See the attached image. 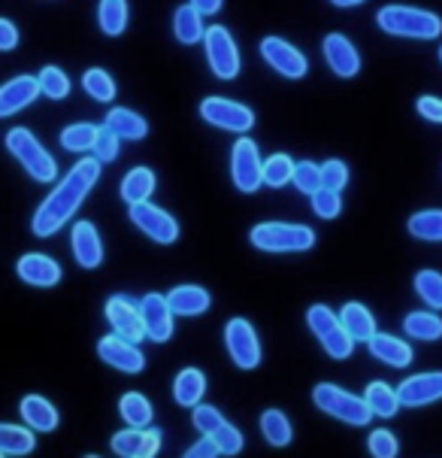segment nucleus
I'll list each match as a JSON object with an SVG mask.
<instances>
[{
    "label": "nucleus",
    "instance_id": "obj_1",
    "mask_svg": "<svg viewBox=\"0 0 442 458\" xmlns=\"http://www.w3.org/2000/svg\"><path fill=\"white\" fill-rule=\"evenodd\" d=\"M100 167H104V161H97L95 155H91V158H79L70 167V174L52 189V195L37 207L34 219H30V228H34L37 237L58 234V231L73 219L76 209L82 207V200L88 198V191L95 189V182L100 180Z\"/></svg>",
    "mask_w": 442,
    "mask_h": 458
},
{
    "label": "nucleus",
    "instance_id": "obj_2",
    "mask_svg": "<svg viewBox=\"0 0 442 458\" xmlns=\"http://www.w3.org/2000/svg\"><path fill=\"white\" fill-rule=\"evenodd\" d=\"M376 25L391 37H409V40H437L442 34V19L437 13L418 10V6L388 4L376 13Z\"/></svg>",
    "mask_w": 442,
    "mask_h": 458
},
{
    "label": "nucleus",
    "instance_id": "obj_3",
    "mask_svg": "<svg viewBox=\"0 0 442 458\" xmlns=\"http://www.w3.org/2000/svg\"><path fill=\"white\" fill-rule=\"evenodd\" d=\"M249 243L261 252L288 255V252H309L315 246V231L309 225L294 222H261L249 231Z\"/></svg>",
    "mask_w": 442,
    "mask_h": 458
},
{
    "label": "nucleus",
    "instance_id": "obj_4",
    "mask_svg": "<svg viewBox=\"0 0 442 458\" xmlns=\"http://www.w3.org/2000/svg\"><path fill=\"white\" fill-rule=\"evenodd\" d=\"M4 143H6V152L25 167V174L34 182H55L58 180V161L46 152V146L30 134L28 128H13Z\"/></svg>",
    "mask_w": 442,
    "mask_h": 458
},
{
    "label": "nucleus",
    "instance_id": "obj_5",
    "mask_svg": "<svg viewBox=\"0 0 442 458\" xmlns=\"http://www.w3.org/2000/svg\"><path fill=\"white\" fill-rule=\"evenodd\" d=\"M313 401L321 413L339 419L346 425H354V428L358 425H370V419H373V410H370L367 398H358V394L339 389L333 383H318L313 389Z\"/></svg>",
    "mask_w": 442,
    "mask_h": 458
},
{
    "label": "nucleus",
    "instance_id": "obj_6",
    "mask_svg": "<svg viewBox=\"0 0 442 458\" xmlns=\"http://www.w3.org/2000/svg\"><path fill=\"white\" fill-rule=\"evenodd\" d=\"M306 325L313 328L315 340L324 346V352L337 361H346L354 352V337L346 331V325L339 322V316L333 313L328 304H313L306 310Z\"/></svg>",
    "mask_w": 442,
    "mask_h": 458
},
{
    "label": "nucleus",
    "instance_id": "obj_7",
    "mask_svg": "<svg viewBox=\"0 0 442 458\" xmlns=\"http://www.w3.org/2000/svg\"><path fill=\"white\" fill-rule=\"evenodd\" d=\"M204 49H206V61H209V70H213L219 80L230 82L239 76L243 70V61H239V49H237V40L224 25H213L206 28L204 34Z\"/></svg>",
    "mask_w": 442,
    "mask_h": 458
},
{
    "label": "nucleus",
    "instance_id": "obj_8",
    "mask_svg": "<svg viewBox=\"0 0 442 458\" xmlns=\"http://www.w3.org/2000/svg\"><path fill=\"white\" fill-rule=\"evenodd\" d=\"M128 219L137 231H143L146 237L161 246H173L176 240H179V222H176L167 209H161L158 204H149V200L130 204Z\"/></svg>",
    "mask_w": 442,
    "mask_h": 458
},
{
    "label": "nucleus",
    "instance_id": "obj_9",
    "mask_svg": "<svg viewBox=\"0 0 442 458\" xmlns=\"http://www.w3.org/2000/svg\"><path fill=\"white\" fill-rule=\"evenodd\" d=\"M224 349H228L230 361L239 370H254L263 359L258 331H254V325L249 319H239V316H234V319L224 325Z\"/></svg>",
    "mask_w": 442,
    "mask_h": 458
},
{
    "label": "nucleus",
    "instance_id": "obj_10",
    "mask_svg": "<svg viewBox=\"0 0 442 458\" xmlns=\"http://www.w3.org/2000/svg\"><path fill=\"white\" fill-rule=\"evenodd\" d=\"M200 119L213 128L230 131V134H249L254 128V113L249 106L237 104L230 98H204L200 100Z\"/></svg>",
    "mask_w": 442,
    "mask_h": 458
},
{
    "label": "nucleus",
    "instance_id": "obj_11",
    "mask_svg": "<svg viewBox=\"0 0 442 458\" xmlns=\"http://www.w3.org/2000/svg\"><path fill=\"white\" fill-rule=\"evenodd\" d=\"M230 180L243 195H254L263 185V161L252 137H239L230 149Z\"/></svg>",
    "mask_w": 442,
    "mask_h": 458
},
{
    "label": "nucleus",
    "instance_id": "obj_12",
    "mask_svg": "<svg viewBox=\"0 0 442 458\" xmlns=\"http://www.w3.org/2000/svg\"><path fill=\"white\" fill-rule=\"evenodd\" d=\"M261 58L267 61L279 76H285V80H304V76L309 73L306 55L294 43L282 40V37H263Z\"/></svg>",
    "mask_w": 442,
    "mask_h": 458
},
{
    "label": "nucleus",
    "instance_id": "obj_13",
    "mask_svg": "<svg viewBox=\"0 0 442 458\" xmlns=\"http://www.w3.org/2000/svg\"><path fill=\"white\" fill-rule=\"evenodd\" d=\"M139 313H143L146 337H149L152 344H167V340L173 337L176 313H173V307H170L167 294H161V292L143 294V301H139Z\"/></svg>",
    "mask_w": 442,
    "mask_h": 458
},
{
    "label": "nucleus",
    "instance_id": "obj_14",
    "mask_svg": "<svg viewBox=\"0 0 442 458\" xmlns=\"http://www.w3.org/2000/svg\"><path fill=\"white\" fill-rule=\"evenodd\" d=\"M97 355L104 364H110V368L121 370V374H143L146 370V355L139 352V346L134 340H125L119 337V334H106V337L97 340Z\"/></svg>",
    "mask_w": 442,
    "mask_h": 458
},
{
    "label": "nucleus",
    "instance_id": "obj_15",
    "mask_svg": "<svg viewBox=\"0 0 442 458\" xmlns=\"http://www.w3.org/2000/svg\"><path fill=\"white\" fill-rule=\"evenodd\" d=\"M104 316L110 322V328L125 340H139L146 337V325H143V313H139V301L128 298V294H113L104 307Z\"/></svg>",
    "mask_w": 442,
    "mask_h": 458
},
{
    "label": "nucleus",
    "instance_id": "obj_16",
    "mask_svg": "<svg viewBox=\"0 0 442 458\" xmlns=\"http://www.w3.org/2000/svg\"><path fill=\"white\" fill-rule=\"evenodd\" d=\"M15 274H19L21 283L34 285V289H55L64 276L61 264L46 252H28L21 255L19 264H15Z\"/></svg>",
    "mask_w": 442,
    "mask_h": 458
},
{
    "label": "nucleus",
    "instance_id": "obj_17",
    "mask_svg": "<svg viewBox=\"0 0 442 458\" xmlns=\"http://www.w3.org/2000/svg\"><path fill=\"white\" fill-rule=\"evenodd\" d=\"M70 250H73L76 264L85 270H95L104 264V240H100V231L95 228V222L79 219L70 228Z\"/></svg>",
    "mask_w": 442,
    "mask_h": 458
},
{
    "label": "nucleus",
    "instance_id": "obj_18",
    "mask_svg": "<svg viewBox=\"0 0 442 458\" xmlns=\"http://www.w3.org/2000/svg\"><path fill=\"white\" fill-rule=\"evenodd\" d=\"M40 95L43 91H40V80H37V76H30V73L13 76L10 82L0 85V119H10V115L21 113Z\"/></svg>",
    "mask_w": 442,
    "mask_h": 458
},
{
    "label": "nucleus",
    "instance_id": "obj_19",
    "mask_svg": "<svg viewBox=\"0 0 442 458\" xmlns=\"http://www.w3.org/2000/svg\"><path fill=\"white\" fill-rule=\"evenodd\" d=\"M321 55L328 61V67L343 80H352V76L361 73V55L354 49V43L348 40L346 34H328L321 43Z\"/></svg>",
    "mask_w": 442,
    "mask_h": 458
},
{
    "label": "nucleus",
    "instance_id": "obj_20",
    "mask_svg": "<svg viewBox=\"0 0 442 458\" xmlns=\"http://www.w3.org/2000/svg\"><path fill=\"white\" fill-rule=\"evenodd\" d=\"M397 398L403 407H424V403L442 401V374H415L397 386Z\"/></svg>",
    "mask_w": 442,
    "mask_h": 458
},
{
    "label": "nucleus",
    "instance_id": "obj_21",
    "mask_svg": "<svg viewBox=\"0 0 442 458\" xmlns=\"http://www.w3.org/2000/svg\"><path fill=\"white\" fill-rule=\"evenodd\" d=\"M19 410H21V422L40 434H52L61 422L58 407L52 401H46L43 394H25L19 403Z\"/></svg>",
    "mask_w": 442,
    "mask_h": 458
},
{
    "label": "nucleus",
    "instance_id": "obj_22",
    "mask_svg": "<svg viewBox=\"0 0 442 458\" xmlns=\"http://www.w3.org/2000/svg\"><path fill=\"white\" fill-rule=\"evenodd\" d=\"M167 301L170 307H173L176 316H185V319H191V316H204L209 307H213V294H209L204 285H176V289L167 292Z\"/></svg>",
    "mask_w": 442,
    "mask_h": 458
},
{
    "label": "nucleus",
    "instance_id": "obj_23",
    "mask_svg": "<svg viewBox=\"0 0 442 458\" xmlns=\"http://www.w3.org/2000/svg\"><path fill=\"white\" fill-rule=\"evenodd\" d=\"M367 346L379 361L391 364V368H409V364H413V346H409L406 340L391 337V334L376 331L373 337L367 340Z\"/></svg>",
    "mask_w": 442,
    "mask_h": 458
},
{
    "label": "nucleus",
    "instance_id": "obj_24",
    "mask_svg": "<svg viewBox=\"0 0 442 458\" xmlns=\"http://www.w3.org/2000/svg\"><path fill=\"white\" fill-rule=\"evenodd\" d=\"M206 394V374L200 368H182L173 379V401L179 407H197Z\"/></svg>",
    "mask_w": 442,
    "mask_h": 458
},
{
    "label": "nucleus",
    "instance_id": "obj_25",
    "mask_svg": "<svg viewBox=\"0 0 442 458\" xmlns=\"http://www.w3.org/2000/svg\"><path fill=\"white\" fill-rule=\"evenodd\" d=\"M104 125L110 131H115L121 140H146L149 137V122H146L139 113L128 110V106H113V110L106 113Z\"/></svg>",
    "mask_w": 442,
    "mask_h": 458
},
{
    "label": "nucleus",
    "instance_id": "obj_26",
    "mask_svg": "<svg viewBox=\"0 0 442 458\" xmlns=\"http://www.w3.org/2000/svg\"><path fill=\"white\" fill-rule=\"evenodd\" d=\"M154 185H158V180H154V170L134 167V170H128L125 180H121L119 195L130 207V204H139V200H149L154 195Z\"/></svg>",
    "mask_w": 442,
    "mask_h": 458
},
{
    "label": "nucleus",
    "instance_id": "obj_27",
    "mask_svg": "<svg viewBox=\"0 0 442 458\" xmlns=\"http://www.w3.org/2000/svg\"><path fill=\"white\" fill-rule=\"evenodd\" d=\"M339 322L346 325V331L354 337V344H367L370 337L376 334V319H373V313H370L367 307L358 304V301H348V304L339 310Z\"/></svg>",
    "mask_w": 442,
    "mask_h": 458
},
{
    "label": "nucleus",
    "instance_id": "obj_28",
    "mask_svg": "<svg viewBox=\"0 0 442 458\" xmlns=\"http://www.w3.org/2000/svg\"><path fill=\"white\" fill-rule=\"evenodd\" d=\"M119 416L130 428H149L154 419V407L143 392H125L119 401Z\"/></svg>",
    "mask_w": 442,
    "mask_h": 458
},
{
    "label": "nucleus",
    "instance_id": "obj_29",
    "mask_svg": "<svg viewBox=\"0 0 442 458\" xmlns=\"http://www.w3.org/2000/svg\"><path fill=\"white\" fill-rule=\"evenodd\" d=\"M130 21L128 0H100L97 4V28L106 37H121Z\"/></svg>",
    "mask_w": 442,
    "mask_h": 458
},
{
    "label": "nucleus",
    "instance_id": "obj_30",
    "mask_svg": "<svg viewBox=\"0 0 442 458\" xmlns=\"http://www.w3.org/2000/svg\"><path fill=\"white\" fill-rule=\"evenodd\" d=\"M173 34H176V40H179L182 46L204 43V34H206L204 15L194 10L191 4H182L179 10L173 13Z\"/></svg>",
    "mask_w": 442,
    "mask_h": 458
},
{
    "label": "nucleus",
    "instance_id": "obj_31",
    "mask_svg": "<svg viewBox=\"0 0 442 458\" xmlns=\"http://www.w3.org/2000/svg\"><path fill=\"white\" fill-rule=\"evenodd\" d=\"M37 449L34 428L0 422V455H30Z\"/></svg>",
    "mask_w": 442,
    "mask_h": 458
},
{
    "label": "nucleus",
    "instance_id": "obj_32",
    "mask_svg": "<svg viewBox=\"0 0 442 458\" xmlns=\"http://www.w3.org/2000/svg\"><path fill=\"white\" fill-rule=\"evenodd\" d=\"M261 434H263V440H267L270 446H276V449L288 446L294 440V428H291L288 416H285L282 410H276V407H270V410H263V413H261Z\"/></svg>",
    "mask_w": 442,
    "mask_h": 458
},
{
    "label": "nucleus",
    "instance_id": "obj_33",
    "mask_svg": "<svg viewBox=\"0 0 442 458\" xmlns=\"http://www.w3.org/2000/svg\"><path fill=\"white\" fill-rule=\"evenodd\" d=\"M363 398H367L370 410H373V416H382V419L397 416V410L403 407L400 398H397V392H394L388 383H370L367 392H363Z\"/></svg>",
    "mask_w": 442,
    "mask_h": 458
},
{
    "label": "nucleus",
    "instance_id": "obj_34",
    "mask_svg": "<svg viewBox=\"0 0 442 458\" xmlns=\"http://www.w3.org/2000/svg\"><path fill=\"white\" fill-rule=\"evenodd\" d=\"M97 131L100 125H91V122H76V125H67L61 131V146H64L67 152H91L95 149V140H97Z\"/></svg>",
    "mask_w": 442,
    "mask_h": 458
},
{
    "label": "nucleus",
    "instance_id": "obj_35",
    "mask_svg": "<svg viewBox=\"0 0 442 458\" xmlns=\"http://www.w3.org/2000/svg\"><path fill=\"white\" fill-rule=\"evenodd\" d=\"M82 89L88 91V98H95L97 104H113L119 85H115V80L104 67H91L82 73Z\"/></svg>",
    "mask_w": 442,
    "mask_h": 458
},
{
    "label": "nucleus",
    "instance_id": "obj_36",
    "mask_svg": "<svg viewBox=\"0 0 442 458\" xmlns=\"http://www.w3.org/2000/svg\"><path fill=\"white\" fill-rule=\"evenodd\" d=\"M294 165H297V161H294L291 155L273 152L267 161H263V185H270V189H282V185H288L291 176H294Z\"/></svg>",
    "mask_w": 442,
    "mask_h": 458
},
{
    "label": "nucleus",
    "instance_id": "obj_37",
    "mask_svg": "<svg viewBox=\"0 0 442 458\" xmlns=\"http://www.w3.org/2000/svg\"><path fill=\"white\" fill-rule=\"evenodd\" d=\"M403 331L409 334V337L415 340H439L442 337V319L433 313H409L406 319H403Z\"/></svg>",
    "mask_w": 442,
    "mask_h": 458
},
{
    "label": "nucleus",
    "instance_id": "obj_38",
    "mask_svg": "<svg viewBox=\"0 0 442 458\" xmlns=\"http://www.w3.org/2000/svg\"><path fill=\"white\" fill-rule=\"evenodd\" d=\"M409 234L418 240L439 243L442 240V209H424V213H415L413 219H409Z\"/></svg>",
    "mask_w": 442,
    "mask_h": 458
},
{
    "label": "nucleus",
    "instance_id": "obj_39",
    "mask_svg": "<svg viewBox=\"0 0 442 458\" xmlns=\"http://www.w3.org/2000/svg\"><path fill=\"white\" fill-rule=\"evenodd\" d=\"M37 80H40V91L49 100H64L70 95V89H73V85H70V76L55 64L43 67L40 73H37Z\"/></svg>",
    "mask_w": 442,
    "mask_h": 458
},
{
    "label": "nucleus",
    "instance_id": "obj_40",
    "mask_svg": "<svg viewBox=\"0 0 442 458\" xmlns=\"http://www.w3.org/2000/svg\"><path fill=\"white\" fill-rule=\"evenodd\" d=\"M415 292L428 307L442 310V274H437V270H418Z\"/></svg>",
    "mask_w": 442,
    "mask_h": 458
},
{
    "label": "nucleus",
    "instance_id": "obj_41",
    "mask_svg": "<svg viewBox=\"0 0 442 458\" xmlns=\"http://www.w3.org/2000/svg\"><path fill=\"white\" fill-rule=\"evenodd\" d=\"M143 437H146V428H130L128 425L125 431L113 434L110 446H113V453L121 458H143Z\"/></svg>",
    "mask_w": 442,
    "mask_h": 458
},
{
    "label": "nucleus",
    "instance_id": "obj_42",
    "mask_svg": "<svg viewBox=\"0 0 442 458\" xmlns=\"http://www.w3.org/2000/svg\"><path fill=\"white\" fill-rule=\"evenodd\" d=\"M291 182L297 185L300 195L313 198L315 191L321 189V165H313V161H300V165H294Z\"/></svg>",
    "mask_w": 442,
    "mask_h": 458
},
{
    "label": "nucleus",
    "instance_id": "obj_43",
    "mask_svg": "<svg viewBox=\"0 0 442 458\" xmlns=\"http://www.w3.org/2000/svg\"><path fill=\"white\" fill-rule=\"evenodd\" d=\"M228 419L221 416V410H215L213 403H204L200 401L197 407H191V425L197 428L200 434H215Z\"/></svg>",
    "mask_w": 442,
    "mask_h": 458
},
{
    "label": "nucleus",
    "instance_id": "obj_44",
    "mask_svg": "<svg viewBox=\"0 0 442 458\" xmlns=\"http://www.w3.org/2000/svg\"><path fill=\"white\" fill-rule=\"evenodd\" d=\"M95 158L97 161H115L119 158V152H121V137L115 134V131H110L106 125H100V131H97V140H95Z\"/></svg>",
    "mask_w": 442,
    "mask_h": 458
},
{
    "label": "nucleus",
    "instance_id": "obj_45",
    "mask_svg": "<svg viewBox=\"0 0 442 458\" xmlns=\"http://www.w3.org/2000/svg\"><path fill=\"white\" fill-rule=\"evenodd\" d=\"M313 209H315L318 219H337L339 209H343V198H339V191L324 189L321 185V189L313 195Z\"/></svg>",
    "mask_w": 442,
    "mask_h": 458
},
{
    "label": "nucleus",
    "instance_id": "obj_46",
    "mask_svg": "<svg viewBox=\"0 0 442 458\" xmlns=\"http://www.w3.org/2000/svg\"><path fill=\"white\" fill-rule=\"evenodd\" d=\"M213 437H215V444H219L221 455H239V453H243V446H246L243 431H239L237 425H230V422H224L221 428L213 434Z\"/></svg>",
    "mask_w": 442,
    "mask_h": 458
},
{
    "label": "nucleus",
    "instance_id": "obj_47",
    "mask_svg": "<svg viewBox=\"0 0 442 458\" xmlns=\"http://www.w3.org/2000/svg\"><path fill=\"white\" fill-rule=\"evenodd\" d=\"M321 185L324 189H333V191H343L348 185V165L339 158H330L321 165Z\"/></svg>",
    "mask_w": 442,
    "mask_h": 458
},
{
    "label": "nucleus",
    "instance_id": "obj_48",
    "mask_svg": "<svg viewBox=\"0 0 442 458\" xmlns=\"http://www.w3.org/2000/svg\"><path fill=\"white\" fill-rule=\"evenodd\" d=\"M367 449L376 458H394V455L400 453V444H397V437H394V434L388 431V428H376L367 437Z\"/></svg>",
    "mask_w": 442,
    "mask_h": 458
},
{
    "label": "nucleus",
    "instance_id": "obj_49",
    "mask_svg": "<svg viewBox=\"0 0 442 458\" xmlns=\"http://www.w3.org/2000/svg\"><path fill=\"white\" fill-rule=\"evenodd\" d=\"M415 110L424 115L428 122H437V125H442V100L433 98V95H421L415 100Z\"/></svg>",
    "mask_w": 442,
    "mask_h": 458
},
{
    "label": "nucleus",
    "instance_id": "obj_50",
    "mask_svg": "<svg viewBox=\"0 0 442 458\" xmlns=\"http://www.w3.org/2000/svg\"><path fill=\"white\" fill-rule=\"evenodd\" d=\"M215 455H221V449L215 444L213 434H204L191 449H185V458H215Z\"/></svg>",
    "mask_w": 442,
    "mask_h": 458
},
{
    "label": "nucleus",
    "instance_id": "obj_51",
    "mask_svg": "<svg viewBox=\"0 0 442 458\" xmlns=\"http://www.w3.org/2000/svg\"><path fill=\"white\" fill-rule=\"evenodd\" d=\"M21 34L19 28H15V21L10 19H0V52H13L15 46H19Z\"/></svg>",
    "mask_w": 442,
    "mask_h": 458
},
{
    "label": "nucleus",
    "instance_id": "obj_52",
    "mask_svg": "<svg viewBox=\"0 0 442 458\" xmlns=\"http://www.w3.org/2000/svg\"><path fill=\"white\" fill-rule=\"evenodd\" d=\"M158 449H161V431L149 425V428H146V437H143V458L158 455Z\"/></svg>",
    "mask_w": 442,
    "mask_h": 458
},
{
    "label": "nucleus",
    "instance_id": "obj_53",
    "mask_svg": "<svg viewBox=\"0 0 442 458\" xmlns=\"http://www.w3.org/2000/svg\"><path fill=\"white\" fill-rule=\"evenodd\" d=\"M188 4L197 10L200 15H215L224 6V0H188Z\"/></svg>",
    "mask_w": 442,
    "mask_h": 458
},
{
    "label": "nucleus",
    "instance_id": "obj_54",
    "mask_svg": "<svg viewBox=\"0 0 442 458\" xmlns=\"http://www.w3.org/2000/svg\"><path fill=\"white\" fill-rule=\"evenodd\" d=\"M333 6H339V10H352V6H361L363 0H330Z\"/></svg>",
    "mask_w": 442,
    "mask_h": 458
},
{
    "label": "nucleus",
    "instance_id": "obj_55",
    "mask_svg": "<svg viewBox=\"0 0 442 458\" xmlns=\"http://www.w3.org/2000/svg\"><path fill=\"white\" fill-rule=\"evenodd\" d=\"M439 61H442V46H439Z\"/></svg>",
    "mask_w": 442,
    "mask_h": 458
}]
</instances>
